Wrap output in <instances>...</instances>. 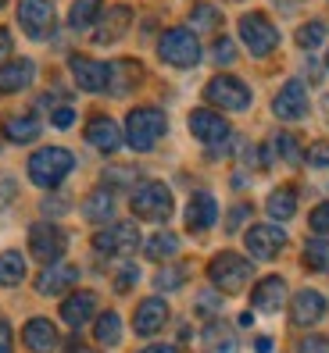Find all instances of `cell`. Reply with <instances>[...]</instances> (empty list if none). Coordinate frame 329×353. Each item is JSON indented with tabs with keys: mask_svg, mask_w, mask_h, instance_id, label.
<instances>
[{
	"mask_svg": "<svg viewBox=\"0 0 329 353\" xmlns=\"http://www.w3.org/2000/svg\"><path fill=\"white\" fill-rule=\"evenodd\" d=\"M72 168H75V157L65 147H44L29 157V179L39 190H54Z\"/></svg>",
	"mask_w": 329,
	"mask_h": 353,
	"instance_id": "obj_1",
	"label": "cell"
},
{
	"mask_svg": "<svg viewBox=\"0 0 329 353\" xmlns=\"http://www.w3.org/2000/svg\"><path fill=\"white\" fill-rule=\"evenodd\" d=\"M164 129H169V118H164V111L158 108H136L129 111L126 118V143L133 150H154L158 139L164 136Z\"/></svg>",
	"mask_w": 329,
	"mask_h": 353,
	"instance_id": "obj_2",
	"label": "cell"
},
{
	"mask_svg": "<svg viewBox=\"0 0 329 353\" xmlns=\"http://www.w3.org/2000/svg\"><path fill=\"white\" fill-rule=\"evenodd\" d=\"M251 275H254L251 261L233 254V250L215 254L212 264H208V279L215 282V289H222V293H240V289L251 282Z\"/></svg>",
	"mask_w": 329,
	"mask_h": 353,
	"instance_id": "obj_3",
	"label": "cell"
},
{
	"mask_svg": "<svg viewBox=\"0 0 329 353\" xmlns=\"http://www.w3.org/2000/svg\"><path fill=\"white\" fill-rule=\"evenodd\" d=\"M129 203H133V214L143 221H169L172 218V193L164 182H140Z\"/></svg>",
	"mask_w": 329,
	"mask_h": 353,
	"instance_id": "obj_4",
	"label": "cell"
},
{
	"mask_svg": "<svg viewBox=\"0 0 329 353\" xmlns=\"http://www.w3.org/2000/svg\"><path fill=\"white\" fill-rule=\"evenodd\" d=\"M158 54H161L164 65H172V68H194L200 61V43L190 29H169L158 43Z\"/></svg>",
	"mask_w": 329,
	"mask_h": 353,
	"instance_id": "obj_5",
	"label": "cell"
},
{
	"mask_svg": "<svg viewBox=\"0 0 329 353\" xmlns=\"http://www.w3.org/2000/svg\"><path fill=\"white\" fill-rule=\"evenodd\" d=\"M240 39H243V47L251 50L254 57H269L279 47V32L261 11H251V14L240 18Z\"/></svg>",
	"mask_w": 329,
	"mask_h": 353,
	"instance_id": "obj_6",
	"label": "cell"
},
{
	"mask_svg": "<svg viewBox=\"0 0 329 353\" xmlns=\"http://www.w3.org/2000/svg\"><path fill=\"white\" fill-rule=\"evenodd\" d=\"M204 100H212L222 111H247L251 108V90L236 75H215L204 90Z\"/></svg>",
	"mask_w": 329,
	"mask_h": 353,
	"instance_id": "obj_7",
	"label": "cell"
},
{
	"mask_svg": "<svg viewBox=\"0 0 329 353\" xmlns=\"http://www.w3.org/2000/svg\"><path fill=\"white\" fill-rule=\"evenodd\" d=\"M65 246H68V236H65V228H57L54 221H36L29 228V254L36 261L54 264L61 254H65Z\"/></svg>",
	"mask_w": 329,
	"mask_h": 353,
	"instance_id": "obj_8",
	"label": "cell"
},
{
	"mask_svg": "<svg viewBox=\"0 0 329 353\" xmlns=\"http://www.w3.org/2000/svg\"><path fill=\"white\" fill-rule=\"evenodd\" d=\"M243 243H247V254H251V257L272 261V257H279V250L286 246V232L279 225H251Z\"/></svg>",
	"mask_w": 329,
	"mask_h": 353,
	"instance_id": "obj_9",
	"label": "cell"
},
{
	"mask_svg": "<svg viewBox=\"0 0 329 353\" xmlns=\"http://www.w3.org/2000/svg\"><path fill=\"white\" fill-rule=\"evenodd\" d=\"M93 246H97V254H133L136 246H140V228L133 221H118L111 228H104V232H97L93 236Z\"/></svg>",
	"mask_w": 329,
	"mask_h": 353,
	"instance_id": "obj_10",
	"label": "cell"
},
{
	"mask_svg": "<svg viewBox=\"0 0 329 353\" xmlns=\"http://www.w3.org/2000/svg\"><path fill=\"white\" fill-rule=\"evenodd\" d=\"M18 26L32 39H47L54 29V4L50 0H22L18 4Z\"/></svg>",
	"mask_w": 329,
	"mask_h": 353,
	"instance_id": "obj_11",
	"label": "cell"
},
{
	"mask_svg": "<svg viewBox=\"0 0 329 353\" xmlns=\"http://www.w3.org/2000/svg\"><path fill=\"white\" fill-rule=\"evenodd\" d=\"M190 132L200 143H208V147H218V143L229 139V121H225L218 111H212V108H197L190 114Z\"/></svg>",
	"mask_w": 329,
	"mask_h": 353,
	"instance_id": "obj_12",
	"label": "cell"
},
{
	"mask_svg": "<svg viewBox=\"0 0 329 353\" xmlns=\"http://www.w3.org/2000/svg\"><path fill=\"white\" fill-rule=\"evenodd\" d=\"M68 68H72V79L79 82V90H86V93L108 90V65H100V61H93L86 54H72Z\"/></svg>",
	"mask_w": 329,
	"mask_h": 353,
	"instance_id": "obj_13",
	"label": "cell"
},
{
	"mask_svg": "<svg viewBox=\"0 0 329 353\" xmlns=\"http://www.w3.org/2000/svg\"><path fill=\"white\" fill-rule=\"evenodd\" d=\"M272 111H276V118H283V121L304 118V114H308V90H304V82H297V79L283 82V90H279L276 100H272Z\"/></svg>",
	"mask_w": 329,
	"mask_h": 353,
	"instance_id": "obj_14",
	"label": "cell"
},
{
	"mask_svg": "<svg viewBox=\"0 0 329 353\" xmlns=\"http://www.w3.org/2000/svg\"><path fill=\"white\" fill-rule=\"evenodd\" d=\"M86 143L90 147H97L100 154H115L122 147V129L118 121L108 118V114H93L90 125H86Z\"/></svg>",
	"mask_w": 329,
	"mask_h": 353,
	"instance_id": "obj_15",
	"label": "cell"
},
{
	"mask_svg": "<svg viewBox=\"0 0 329 353\" xmlns=\"http://www.w3.org/2000/svg\"><path fill=\"white\" fill-rule=\"evenodd\" d=\"M164 325H169V303H164L161 296H151V300H143V303L136 307L133 328L140 332V336H158Z\"/></svg>",
	"mask_w": 329,
	"mask_h": 353,
	"instance_id": "obj_16",
	"label": "cell"
},
{
	"mask_svg": "<svg viewBox=\"0 0 329 353\" xmlns=\"http://www.w3.org/2000/svg\"><path fill=\"white\" fill-rule=\"evenodd\" d=\"M215 218H218V203H215V196L212 193H194L190 196V203H187V228L190 232H208V228L215 225Z\"/></svg>",
	"mask_w": 329,
	"mask_h": 353,
	"instance_id": "obj_17",
	"label": "cell"
},
{
	"mask_svg": "<svg viewBox=\"0 0 329 353\" xmlns=\"http://www.w3.org/2000/svg\"><path fill=\"white\" fill-rule=\"evenodd\" d=\"M79 272L72 264H50L47 272H39L36 279V293H44V296H61V293H68V289L75 285Z\"/></svg>",
	"mask_w": 329,
	"mask_h": 353,
	"instance_id": "obj_18",
	"label": "cell"
},
{
	"mask_svg": "<svg viewBox=\"0 0 329 353\" xmlns=\"http://www.w3.org/2000/svg\"><path fill=\"white\" fill-rule=\"evenodd\" d=\"M322 314H326V300H322V293H315V289H301V293L294 296V303H290V321L301 325V328L315 325Z\"/></svg>",
	"mask_w": 329,
	"mask_h": 353,
	"instance_id": "obj_19",
	"label": "cell"
},
{
	"mask_svg": "<svg viewBox=\"0 0 329 353\" xmlns=\"http://www.w3.org/2000/svg\"><path fill=\"white\" fill-rule=\"evenodd\" d=\"M254 310H261V314H276V310L286 303V282L279 275H269V279H261L254 285Z\"/></svg>",
	"mask_w": 329,
	"mask_h": 353,
	"instance_id": "obj_20",
	"label": "cell"
},
{
	"mask_svg": "<svg viewBox=\"0 0 329 353\" xmlns=\"http://www.w3.org/2000/svg\"><path fill=\"white\" fill-rule=\"evenodd\" d=\"M32 79H36V65L29 57L8 61V65H0V93H18V90H26Z\"/></svg>",
	"mask_w": 329,
	"mask_h": 353,
	"instance_id": "obj_21",
	"label": "cell"
},
{
	"mask_svg": "<svg viewBox=\"0 0 329 353\" xmlns=\"http://www.w3.org/2000/svg\"><path fill=\"white\" fill-rule=\"evenodd\" d=\"M22 339L32 353H50L57 346V328L47 321V318H32L26 321V332H22Z\"/></svg>",
	"mask_w": 329,
	"mask_h": 353,
	"instance_id": "obj_22",
	"label": "cell"
},
{
	"mask_svg": "<svg viewBox=\"0 0 329 353\" xmlns=\"http://www.w3.org/2000/svg\"><path fill=\"white\" fill-rule=\"evenodd\" d=\"M143 79V68L140 61H115V65H108V90L111 93H129L136 82Z\"/></svg>",
	"mask_w": 329,
	"mask_h": 353,
	"instance_id": "obj_23",
	"label": "cell"
},
{
	"mask_svg": "<svg viewBox=\"0 0 329 353\" xmlns=\"http://www.w3.org/2000/svg\"><path fill=\"white\" fill-rule=\"evenodd\" d=\"M93 310H97V296L93 293H72L65 303H61V318H65L72 328H79V325H86L93 318Z\"/></svg>",
	"mask_w": 329,
	"mask_h": 353,
	"instance_id": "obj_24",
	"label": "cell"
},
{
	"mask_svg": "<svg viewBox=\"0 0 329 353\" xmlns=\"http://www.w3.org/2000/svg\"><path fill=\"white\" fill-rule=\"evenodd\" d=\"M129 18H133L129 8H111L108 14H100V22H97V43H115V39L129 29Z\"/></svg>",
	"mask_w": 329,
	"mask_h": 353,
	"instance_id": "obj_25",
	"label": "cell"
},
{
	"mask_svg": "<svg viewBox=\"0 0 329 353\" xmlns=\"http://www.w3.org/2000/svg\"><path fill=\"white\" fill-rule=\"evenodd\" d=\"M0 129H4V136L11 143H32L39 136V118L36 114H8Z\"/></svg>",
	"mask_w": 329,
	"mask_h": 353,
	"instance_id": "obj_26",
	"label": "cell"
},
{
	"mask_svg": "<svg viewBox=\"0 0 329 353\" xmlns=\"http://www.w3.org/2000/svg\"><path fill=\"white\" fill-rule=\"evenodd\" d=\"M82 218L86 221H111L115 218V193L111 190H93L82 200Z\"/></svg>",
	"mask_w": 329,
	"mask_h": 353,
	"instance_id": "obj_27",
	"label": "cell"
},
{
	"mask_svg": "<svg viewBox=\"0 0 329 353\" xmlns=\"http://www.w3.org/2000/svg\"><path fill=\"white\" fill-rule=\"evenodd\" d=\"M269 218L276 221H290L297 214V190H290V185H279V190L269 193Z\"/></svg>",
	"mask_w": 329,
	"mask_h": 353,
	"instance_id": "obj_28",
	"label": "cell"
},
{
	"mask_svg": "<svg viewBox=\"0 0 329 353\" xmlns=\"http://www.w3.org/2000/svg\"><path fill=\"white\" fill-rule=\"evenodd\" d=\"M100 11H104L100 0H75L72 11H68V26L72 29H90V26L100 22Z\"/></svg>",
	"mask_w": 329,
	"mask_h": 353,
	"instance_id": "obj_29",
	"label": "cell"
},
{
	"mask_svg": "<svg viewBox=\"0 0 329 353\" xmlns=\"http://www.w3.org/2000/svg\"><path fill=\"white\" fill-rule=\"evenodd\" d=\"M143 254H147L151 261H169V257L179 254V236H172V232H158V236H151L147 243H143Z\"/></svg>",
	"mask_w": 329,
	"mask_h": 353,
	"instance_id": "obj_30",
	"label": "cell"
},
{
	"mask_svg": "<svg viewBox=\"0 0 329 353\" xmlns=\"http://www.w3.org/2000/svg\"><path fill=\"white\" fill-rule=\"evenodd\" d=\"M26 279V257L18 250H4L0 254V285H18Z\"/></svg>",
	"mask_w": 329,
	"mask_h": 353,
	"instance_id": "obj_31",
	"label": "cell"
},
{
	"mask_svg": "<svg viewBox=\"0 0 329 353\" xmlns=\"http://www.w3.org/2000/svg\"><path fill=\"white\" fill-rule=\"evenodd\" d=\"M304 264L319 275H329V239L319 236V239H308L304 246Z\"/></svg>",
	"mask_w": 329,
	"mask_h": 353,
	"instance_id": "obj_32",
	"label": "cell"
},
{
	"mask_svg": "<svg viewBox=\"0 0 329 353\" xmlns=\"http://www.w3.org/2000/svg\"><path fill=\"white\" fill-rule=\"evenodd\" d=\"M204 346L208 353H236V339L225 325H208L204 328Z\"/></svg>",
	"mask_w": 329,
	"mask_h": 353,
	"instance_id": "obj_33",
	"label": "cell"
},
{
	"mask_svg": "<svg viewBox=\"0 0 329 353\" xmlns=\"http://www.w3.org/2000/svg\"><path fill=\"white\" fill-rule=\"evenodd\" d=\"M97 343H104V346H115L122 339V318L115 314V310H104V314L97 318Z\"/></svg>",
	"mask_w": 329,
	"mask_h": 353,
	"instance_id": "obj_34",
	"label": "cell"
},
{
	"mask_svg": "<svg viewBox=\"0 0 329 353\" xmlns=\"http://www.w3.org/2000/svg\"><path fill=\"white\" fill-rule=\"evenodd\" d=\"M190 22H194V29H200V32H212V29L222 26V14H218V8H212V4H197V8L190 11Z\"/></svg>",
	"mask_w": 329,
	"mask_h": 353,
	"instance_id": "obj_35",
	"label": "cell"
},
{
	"mask_svg": "<svg viewBox=\"0 0 329 353\" xmlns=\"http://www.w3.org/2000/svg\"><path fill=\"white\" fill-rule=\"evenodd\" d=\"M326 26L322 22H308V26H301L297 29V47H304V50H315V47H322L326 43Z\"/></svg>",
	"mask_w": 329,
	"mask_h": 353,
	"instance_id": "obj_36",
	"label": "cell"
},
{
	"mask_svg": "<svg viewBox=\"0 0 329 353\" xmlns=\"http://www.w3.org/2000/svg\"><path fill=\"white\" fill-rule=\"evenodd\" d=\"M276 150H279L283 161H290V164H294V161L301 157V143H297L294 132H279V136H276Z\"/></svg>",
	"mask_w": 329,
	"mask_h": 353,
	"instance_id": "obj_37",
	"label": "cell"
},
{
	"mask_svg": "<svg viewBox=\"0 0 329 353\" xmlns=\"http://www.w3.org/2000/svg\"><path fill=\"white\" fill-rule=\"evenodd\" d=\"M182 279H187V275H182L179 268H164V272L154 275V285H158V289H179Z\"/></svg>",
	"mask_w": 329,
	"mask_h": 353,
	"instance_id": "obj_38",
	"label": "cell"
},
{
	"mask_svg": "<svg viewBox=\"0 0 329 353\" xmlns=\"http://www.w3.org/2000/svg\"><path fill=\"white\" fill-rule=\"evenodd\" d=\"M308 221H312V228H315L319 236H329V203H319Z\"/></svg>",
	"mask_w": 329,
	"mask_h": 353,
	"instance_id": "obj_39",
	"label": "cell"
},
{
	"mask_svg": "<svg viewBox=\"0 0 329 353\" xmlns=\"http://www.w3.org/2000/svg\"><path fill=\"white\" fill-rule=\"evenodd\" d=\"M136 279H140V268L126 264V268L118 272V279H115V289H118V293H126V289H133V285H136Z\"/></svg>",
	"mask_w": 329,
	"mask_h": 353,
	"instance_id": "obj_40",
	"label": "cell"
},
{
	"mask_svg": "<svg viewBox=\"0 0 329 353\" xmlns=\"http://www.w3.org/2000/svg\"><path fill=\"white\" fill-rule=\"evenodd\" d=\"M308 164H312V168H329V143H315V147L308 150Z\"/></svg>",
	"mask_w": 329,
	"mask_h": 353,
	"instance_id": "obj_41",
	"label": "cell"
},
{
	"mask_svg": "<svg viewBox=\"0 0 329 353\" xmlns=\"http://www.w3.org/2000/svg\"><path fill=\"white\" fill-rule=\"evenodd\" d=\"M297 353H329V339L326 336H308V339H301Z\"/></svg>",
	"mask_w": 329,
	"mask_h": 353,
	"instance_id": "obj_42",
	"label": "cell"
},
{
	"mask_svg": "<svg viewBox=\"0 0 329 353\" xmlns=\"http://www.w3.org/2000/svg\"><path fill=\"white\" fill-rule=\"evenodd\" d=\"M212 57L218 61V65H229V61L236 57V47L229 43V39H215V50H212Z\"/></svg>",
	"mask_w": 329,
	"mask_h": 353,
	"instance_id": "obj_43",
	"label": "cell"
},
{
	"mask_svg": "<svg viewBox=\"0 0 329 353\" xmlns=\"http://www.w3.org/2000/svg\"><path fill=\"white\" fill-rule=\"evenodd\" d=\"M222 307V300L215 293H200L197 296V314H215V310Z\"/></svg>",
	"mask_w": 329,
	"mask_h": 353,
	"instance_id": "obj_44",
	"label": "cell"
},
{
	"mask_svg": "<svg viewBox=\"0 0 329 353\" xmlns=\"http://www.w3.org/2000/svg\"><path fill=\"white\" fill-rule=\"evenodd\" d=\"M15 193H18L15 179H11V175H0V207H8V203L15 200Z\"/></svg>",
	"mask_w": 329,
	"mask_h": 353,
	"instance_id": "obj_45",
	"label": "cell"
},
{
	"mask_svg": "<svg viewBox=\"0 0 329 353\" xmlns=\"http://www.w3.org/2000/svg\"><path fill=\"white\" fill-rule=\"evenodd\" d=\"M50 121H54V129H68L72 121H75V111H72V108H54Z\"/></svg>",
	"mask_w": 329,
	"mask_h": 353,
	"instance_id": "obj_46",
	"label": "cell"
},
{
	"mask_svg": "<svg viewBox=\"0 0 329 353\" xmlns=\"http://www.w3.org/2000/svg\"><path fill=\"white\" fill-rule=\"evenodd\" d=\"M229 214H233V218H229V232H236V228L247 221V214H251V207H247V203H240V207H233Z\"/></svg>",
	"mask_w": 329,
	"mask_h": 353,
	"instance_id": "obj_47",
	"label": "cell"
},
{
	"mask_svg": "<svg viewBox=\"0 0 329 353\" xmlns=\"http://www.w3.org/2000/svg\"><path fill=\"white\" fill-rule=\"evenodd\" d=\"M0 353H11V325L0 321Z\"/></svg>",
	"mask_w": 329,
	"mask_h": 353,
	"instance_id": "obj_48",
	"label": "cell"
},
{
	"mask_svg": "<svg viewBox=\"0 0 329 353\" xmlns=\"http://www.w3.org/2000/svg\"><path fill=\"white\" fill-rule=\"evenodd\" d=\"M11 54V32L8 29H0V61H4Z\"/></svg>",
	"mask_w": 329,
	"mask_h": 353,
	"instance_id": "obj_49",
	"label": "cell"
},
{
	"mask_svg": "<svg viewBox=\"0 0 329 353\" xmlns=\"http://www.w3.org/2000/svg\"><path fill=\"white\" fill-rule=\"evenodd\" d=\"M254 350H258V353H269V350H272V339H258Z\"/></svg>",
	"mask_w": 329,
	"mask_h": 353,
	"instance_id": "obj_50",
	"label": "cell"
},
{
	"mask_svg": "<svg viewBox=\"0 0 329 353\" xmlns=\"http://www.w3.org/2000/svg\"><path fill=\"white\" fill-rule=\"evenodd\" d=\"M140 353H176L172 346H147V350H140Z\"/></svg>",
	"mask_w": 329,
	"mask_h": 353,
	"instance_id": "obj_51",
	"label": "cell"
},
{
	"mask_svg": "<svg viewBox=\"0 0 329 353\" xmlns=\"http://www.w3.org/2000/svg\"><path fill=\"white\" fill-rule=\"evenodd\" d=\"M79 353H97V350H79Z\"/></svg>",
	"mask_w": 329,
	"mask_h": 353,
	"instance_id": "obj_52",
	"label": "cell"
},
{
	"mask_svg": "<svg viewBox=\"0 0 329 353\" xmlns=\"http://www.w3.org/2000/svg\"><path fill=\"white\" fill-rule=\"evenodd\" d=\"M326 68H329V54H326Z\"/></svg>",
	"mask_w": 329,
	"mask_h": 353,
	"instance_id": "obj_53",
	"label": "cell"
},
{
	"mask_svg": "<svg viewBox=\"0 0 329 353\" xmlns=\"http://www.w3.org/2000/svg\"><path fill=\"white\" fill-rule=\"evenodd\" d=\"M326 111H329V97H326Z\"/></svg>",
	"mask_w": 329,
	"mask_h": 353,
	"instance_id": "obj_54",
	"label": "cell"
},
{
	"mask_svg": "<svg viewBox=\"0 0 329 353\" xmlns=\"http://www.w3.org/2000/svg\"><path fill=\"white\" fill-rule=\"evenodd\" d=\"M0 4H4V0H0Z\"/></svg>",
	"mask_w": 329,
	"mask_h": 353,
	"instance_id": "obj_55",
	"label": "cell"
}]
</instances>
